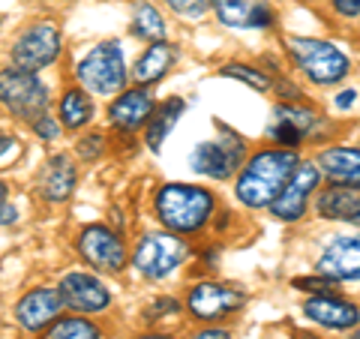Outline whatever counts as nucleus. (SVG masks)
I'll return each instance as SVG.
<instances>
[{
    "label": "nucleus",
    "instance_id": "nucleus-1",
    "mask_svg": "<svg viewBox=\"0 0 360 339\" xmlns=\"http://www.w3.org/2000/svg\"><path fill=\"white\" fill-rule=\"evenodd\" d=\"M297 165H300V156L288 148L255 153L252 160H246L243 172L238 177V186H234L238 201L246 207H270Z\"/></svg>",
    "mask_w": 360,
    "mask_h": 339
},
{
    "label": "nucleus",
    "instance_id": "nucleus-2",
    "mask_svg": "<svg viewBox=\"0 0 360 339\" xmlns=\"http://www.w3.org/2000/svg\"><path fill=\"white\" fill-rule=\"evenodd\" d=\"M217 201L207 189L189 184H165L156 192V217L174 234H189L205 229L213 217Z\"/></svg>",
    "mask_w": 360,
    "mask_h": 339
},
{
    "label": "nucleus",
    "instance_id": "nucleus-3",
    "mask_svg": "<svg viewBox=\"0 0 360 339\" xmlns=\"http://www.w3.org/2000/svg\"><path fill=\"white\" fill-rule=\"evenodd\" d=\"M288 54L295 66L309 78L312 84L330 87L340 84L352 70V60L342 49H336L333 42L312 39V37H291L288 39Z\"/></svg>",
    "mask_w": 360,
    "mask_h": 339
},
{
    "label": "nucleus",
    "instance_id": "nucleus-4",
    "mask_svg": "<svg viewBox=\"0 0 360 339\" xmlns=\"http://www.w3.org/2000/svg\"><path fill=\"white\" fill-rule=\"evenodd\" d=\"M75 78L87 94L94 96H115L127 84V63H123V51L120 45L111 42H99L94 51L84 54V60L78 63Z\"/></svg>",
    "mask_w": 360,
    "mask_h": 339
},
{
    "label": "nucleus",
    "instance_id": "nucleus-5",
    "mask_svg": "<svg viewBox=\"0 0 360 339\" xmlns=\"http://www.w3.org/2000/svg\"><path fill=\"white\" fill-rule=\"evenodd\" d=\"M189 246L186 241H180V234L174 231H160V234H144L139 246H135L132 264L139 274H144L148 279H162L172 270H177L186 262Z\"/></svg>",
    "mask_w": 360,
    "mask_h": 339
},
{
    "label": "nucleus",
    "instance_id": "nucleus-6",
    "mask_svg": "<svg viewBox=\"0 0 360 339\" xmlns=\"http://www.w3.org/2000/svg\"><path fill=\"white\" fill-rule=\"evenodd\" d=\"M0 105L25 120H37L49 108V90L27 70H0Z\"/></svg>",
    "mask_w": 360,
    "mask_h": 339
},
{
    "label": "nucleus",
    "instance_id": "nucleus-7",
    "mask_svg": "<svg viewBox=\"0 0 360 339\" xmlns=\"http://www.w3.org/2000/svg\"><path fill=\"white\" fill-rule=\"evenodd\" d=\"M246 160V144L240 135H234L231 129L219 127V139L217 141H201L195 144L189 165L198 174H207L213 180H229Z\"/></svg>",
    "mask_w": 360,
    "mask_h": 339
},
{
    "label": "nucleus",
    "instance_id": "nucleus-8",
    "mask_svg": "<svg viewBox=\"0 0 360 339\" xmlns=\"http://www.w3.org/2000/svg\"><path fill=\"white\" fill-rule=\"evenodd\" d=\"M60 30L49 25V21H39V25H30L13 45V63L18 70L27 72H39L42 66L54 63V58L60 54Z\"/></svg>",
    "mask_w": 360,
    "mask_h": 339
},
{
    "label": "nucleus",
    "instance_id": "nucleus-9",
    "mask_svg": "<svg viewBox=\"0 0 360 339\" xmlns=\"http://www.w3.org/2000/svg\"><path fill=\"white\" fill-rule=\"evenodd\" d=\"M321 180V168L319 162H300L295 168V174L288 177V184L283 186V192L274 198L270 205V213L283 222H295L307 213V205H309V196L315 192Z\"/></svg>",
    "mask_w": 360,
    "mask_h": 339
},
{
    "label": "nucleus",
    "instance_id": "nucleus-10",
    "mask_svg": "<svg viewBox=\"0 0 360 339\" xmlns=\"http://www.w3.org/2000/svg\"><path fill=\"white\" fill-rule=\"evenodd\" d=\"M243 291L231 286H219V282H198L193 286L186 298L189 315L198 321H219L225 315H231L234 309L243 307Z\"/></svg>",
    "mask_w": 360,
    "mask_h": 339
},
{
    "label": "nucleus",
    "instance_id": "nucleus-11",
    "mask_svg": "<svg viewBox=\"0 0 360 339\" xmlns=\"http://www.w3.org/2000/svg\"><path fill=\"white\" fill-rule=\"evenodd\" d=\"M78 252L84 255L87 264H94L96 270H108V274H117L127 264V246L105 225H87L78 237Z\"/></svg>",
    "mask_w": 360,
    "mask_h": 339
},
{
    "label": "nucleus",
    "instance_id": "nucleus-12",
    "mask_svg": "<svg viewBox=\"0 0 360 339\" xmlns=\"http://www.w3.org/2000/svg\"><path fill=\"white\" fill-rule=\"evenodd\" d=\"M319 274L336 282H360V234H342L319 255Z\"/></svg>",
    "mask_w": 360,
    "mask_h": 339
},
{
    "label": "nucleus",
    "instance_id": "nucleus-13",
    "mask_svg": "<svg viewBox=\"0 0 360 339\" xmlns=\"http://www.w3.org/2000/svg\"><path fill=\"white\" fill-rule=\"evenodd\" d=\"M63 307H66V303H63L58 288H33V291H27V295L18 300L15 319H18V324L25 327V331L39 333L54 319H58Z\"/></svg>",
    "mask_w": 360,
    "mask_h": 339
},
{
    "label": "nucleus",
    "instance_id": "nucleus-14",
    "mask_svg": "<svg viewBox=\"0 0 360 339\" xmlns=\"http://www.w3.org/2000/svg\"><path fill=\"white\" fill-rule=\"evenodd\" d=\"M58 291L66 307L75 312H103L111 303L108 288L90 274H66Z\"/></svg>",
    "mask_w": 360,
    "mask_h": 339
},
{
    "label": "nucleus",
    "instance_id": "nucleus-15",
    "mask_svg": "<svg viewBox=\"0 0 360 339\" xmlns=\"http://www.w3.org/2000/svg\"><path fill=\"white\" fill-rule=\"evenodd\" d=\"M303 315L309 321L330 327V331H352L360 324V307L357 303H348L336 295H315L303 303Z\"/></svg>",
    "mask_w": 360,
    "mask_h": 339
},
{
    "label": "nucleus",
    "instance_id": "nucleus-16",
    "mask_svg": "<svg viewBox=\"0 0 360 339\" xmlns=\"http://www.w3.org/2000/svg\"><path fill=\"white\" fill-rule=\"evenodd\" d=\"M222 25L229 27H258L264 30L274 25V9L267 0H210Z\"/></svg>",
    "mask_w": 360,
    "mask_h": 339
},
{
    "label": "nucleus",
    "instance_id": "nucleus-17",
    "mask_svg": "<svg viewBox=\"0 0 360 339\" xmlns=\"http://www.w3.org/2000/svg\"><path fill=\"white\" fill-rule=\"evenodd\" d=\"M153 108H156L153 99L144 94V90H127V94H120L108 108L111 127L120 129V132H135L150 120Z\"/></svg>",
    "mask_w": 360,
    "mask_h": 339
},
{
    "label": "nucleus",
    "instance_id": "nucleus-18",
    "mask_svg": "<svg viewBox=\"0 0 360 339\" xmlns=\"http://www.w3.org/2000/svg\"><path fill=\"white\" fill-rule=\"evenodd\" d=\"M321 177L336 186L360 189V148H330L319 153Z\"/></svg>",
    "mask_w": 360,
    "mask_h": 339
},
{
    "label": "nucleus",
    "instance_id": "nucleus-19",
    "mask_svg": "<svg viewBox=\"0 0 360 339\" xmlns=\"http://www.w3.org/2000/svg\"><path fill=\"white\" fill-rule=\"evenodd\" d=\"M315 210L324 219H336V222H354L360 225V189H348V186H328L319 192Z\"/></svg>",
    "mask_w": 360,
    "mask_h": 339
},
{
    "label": "nucleus",
    "instance_id": "nucleus-20",
    "mask_svg": "<svg viewBox=\"0 0 360 339\" xmlns=\"http://www.w3.org/2000/svg\"><path fill=\"white\" fill-rule=\"evenodd\" d=\"M75 165L70 162V156H51L49 165L42 168V177H39V192L42 198L49 201H66L75 192Z\"/></svg>",
    "mask_w": 360,
    "mask_h": 339
},
{
    "label": "nucleus",
    "instance_id": "nucleus-21",
    "mask_svg": "<svg viewBox=\"0 0 360 339\" xmlns=\"http://www.w3.org/2000/svg\"><path fill=\"white\" fill-rule=\"evenodd\" d=\"M174 63V49L168 42H150V49L141 54L132 66V78L139 84H153L168 72V66Z\"/></svg>",
    "mask_w": 360,
    "mask_h": 339
},
{
    "label": "nucleus",
    "instance_id": "nucleus-22",
    "mask_svg": "<svg viewBox=\"0 0 360 339\" xmlns=\"http://www.w3.org/2000/svg\"><path fill=\"white\" fill-rule=\"evenodd\" d=\"M184 108H186V103H184L180 96L165 99L162 105L153 108V115H150V120H148V148H150L153 153H160L165 135L174 129V123L180 120V115H184Z\"/></svg>",
    "mask_w": 360,
    "mask_h": 339
},
{
    "label": "nucleus",
    "instance_id": "nucleus-23",
    "mask_svg": "<svg viewBox=\"0 0 360 339\" xmlns=\"http://www.w3.org/2000/svg\"><path fill=\"white\" fill-rule=\"evenodd\" d=\"M274 117L285 120L288 127H295L303 139H309L312 132H319L324 127V120L319 117V111H312L309 105H288V103H283V105L274 108Z\"/></svg>",
    "mask_w": 360,
    "mask_h": 339
},
{
    "label": "nucleus",
    "instance_id": "nucleus-24",
    "mask_svg": "<svg viewBox=\"0 0 360 339\" xmlns=\"http://www.w3.org/2000/svg\"><path fill=\"white\" fill-rule=\"evenodd\" d=\"M132 33L139 39H148V42H162L165 39V21H162L160 13H156V6H150V4H139V6H135Z\"/></svg>",
    "mask_w": 360,
    "mask_h": 339
},
{
    "label": "nucleus",
    "instance_id": "nucleus-25",
    "mask_svg": "<svg viewBox=\"0 0 360 339\" xmlns=\"http://www.w3.org/2000/svg\"><path fill=\"white\" fill-rule=\"evenodd\" d=\"M90 115H94V105H90V99H87L84 90H66L63 99H60V120H63V127H70V129L84 127V123L90 120Z\"/></svg>",
    "mask_w": 360,
    "mask_h": 339
},
{
    "label": "nucleus",
    "instance_id": "nucleus-26",
    "mask_svg": "<svg viewBox=\"0 0 360 339\" xmlns=\"http://www.w3.org/2000/svg\"><path fill=\"white\" fill-rule=\"evenodd\" d=\"M49 339H99V327L87 319H60Z\"/></svg>",
    "mask_w": 360,
    "mask_h": 339
},
{
    "label": "nucleus",
    "instance_id": "nucleus-27",
    "mask_svg": "<svg viewBox=\"0 0 360 339\" xmlns=\"http://www.w3.org/2000/svg\"><path fill=\"white\" fill-rule=\"evenodd\" d=\"M222 75H225V78H238V82L255 87L258 94L270 90V78H267L262 70H255V66H246V63H225V66H222Z\"/></svg>",
    "mask_w": 360,
    "mask_h": 339
},
{
    "label": "nucleus",
    "instance_id": "nucleus-28",
    "mask_svg": "<svg viewBox=\"0 0 360 339\" xmlns=\"http://www.w3.org/2000/svg\"><path fill=\"white\" fill-rule=\"evenodd\" d=\"M295 288H300V291H309V295H336V279H330V276H300V279H295L291 282Z\"/></svg>",
    "mask_w": 360,
    "mask_h": 339
},
{
    "label": "nucleus",
    "instance_id": "nucleus-29",
    "mask_svg": "<svg viewBox=\"0 0 360 339\" xmlns=\"http://www.w3.org/2000/svg\"><path fill=\"white\" fill-rule=\"evenodd\" d=\"M168 6L184 18H201L210 9V0H168Z\"/></svg>",
    "mask_w": 360,
    "mask_h": 339
},
{
    "label": "nucleus",
    "instance_id": "nucleus-30",
    "mask_svg": "<svg viewBox=\"0 0 360 339\" xmlns=\"http://www.w3.org/2000/svg\"><path fill=\"white\" fill-rule=\"evenodd\" d=\"M103 135H99V132H94V135H84V139L82 141H78V156H82V160H96V156L99 153H103Z\"/></svg>",
    "mask_w": 360,
    "mask_h": 339
},
{
    "label": "nucleus",
    "instance_id": "nucleus-31",
    "mask_svg": "<svg viewBox=\"0 0 360 339\" xmlns=\"http://www.w3.org/2000/svg\"><path fill=\"white\" fill-rule=\"evenodd\" d=\"M21 153V144L15 135H9V132H0V165H9L15 160V156Z\"/></svg>",
    "mask_w": 360,
    "mask_h": 339
},
{
    "label": "nucleus",
    "instance_id": "nucleus-32",
    "mask_svg": "<svg viewBox=\"0 0 360 339\" xmlns=\"http://www.w3.org/2000/svg\"><path fill=\"white\" fill-rule=\"evenodd\" d=\"M33 132H37L39 139H45V141H54V139H58V135H60V123L42 115V117L33 120Z\"/></svg>",
    "mask_w": 360,
    "mask_h": 339
},
{
    "label": "nucleus",
    "instance_id": "nucleus-33",
    "mask_svg": "<svg viewBox=\"0 0 360 339\" xmlns=\"http://www.w3.org/2000/svg\"><path fill=\"white\" fill-rule=\"evenodd\" d=\"M333 13L342 18H357L360 15V0H330Z\"/></svg>",
    "mask_w": 360,
    "mask_h": 339
},
{
    "label": "nucleus",
    "instance_id": "nucleus-34",
    "mask_svg": "<svg viewBox=\"0 0 360 339\" xmlns=\"http://www.w3.org/2000/svg\"><path fill=\"white\" fill-rule=\"evenodd\" d=\"M168 312H180V303L172 298H162V300H156L153 307H148V319H160V315H168Z\"/></svg>",
    "mask_w": 360,
    "mask_h": 339
},
{
    "label": "nucleus",
    "instance_id": "nucleus-35",
    "mask_svg": "<svg viewBox=\"0 0 360 339\" xmlns=\"http://www.w3.org/2000/svg\"><path fill=\"white\" fill-rule=\"evenodd\" d=\"M15 222V207L6 201V184L0 180V225H9Z\"/></svg>",
    "mask_w": 360,
    "mask_h": 339
},
{
    "label": "nucleus",
    "instance_id": "nucleus-36",
    "mask_svg": "<svg viewBox=\"0 0 360 339\" xmlns=\"http://www.w3.org/2000/svg\"><path fill=\"white\" fill-rule=\"evenodd\" d=\"M193 339H231V333L222 331V327H205V331H198Z\"/></svg>",
    "mask_w": 360,
    "mask_h": 339
},
{
    "label": "nucleus",
    "instance_id": "nucleus-37",
    "mask_svg": "<svg viewBox=\"0 0 360 339\" xmlns=\"http://www.w3.org/2000/svg\"><path fill=\"white\" fill-rule=\"evenodd\" d=\"M354 99H357L354 90H342V94H336V108H352Z\"/></svg>",
    "mask_w": 360,
    "mask_h": 339
},
{
    "label": "nucleus",
    "instance_id": "nucleus-38",
    "mask_svg": "<svg viewBox=\"0 0 360 339\" xmlns=\"http://www.w3.org/2000/svg\"><path fill=\"white\" fill-rule=\"evenodd\" d=\"M141 339H174V336H168V333H148V336H141Z\"/></svg>",
    "mask_w": 360,
    "mask_h": 339
},
{
    "label": "nucleus",
    "instance_id": "nucleus-39",
    "mask_svg": "<svg viewBox=\"0 0 360 339\" xmlns=\"http://www.w3.org/2000/svg\"><path fill=\"white\" fill-rule=\"evenodd\" d=\"M345 339H360V327H352V331H348V336Z\"/></svg>",
    "mask_w": 360,
    "mask_h": 339
}]
</instances>
